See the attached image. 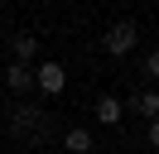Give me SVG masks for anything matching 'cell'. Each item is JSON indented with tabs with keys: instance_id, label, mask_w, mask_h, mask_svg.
Segmentation results:
<instances>
[{
	"instance_id": "6da1fadb",
	"label": "cell",
	"mask_w": 159,
	"mask_h": 154,
	"mask_svg": "<svg viewBox=\"0 0 159 154\" xmlns=\"http://www.w3.org/2000/svg\"><path fill=\"white\" fill-rule=\"evenodd\" d=\"M10 135L24 140V144H43V140H48V116H43V106L20 101V106L10 111Z\"/></svg>"
},
{
	"instance_id": "7a4b0ae2",
	"label": "cell",
	"mask_w": 159,
	"mask_h": 154,
	"mask_svg": "<svg viewBox=\"0 0 159 154\" xmlns=\"http://www.w3.org/2000/svg\"><path fill=\"white\" fill-rule=\"evenodd\" d=\"M101 43H106L111 58H130V48L140 43V34H135V24H130V19H120V24L106 29V38H101Z\"/></svg>"
},
{
	"instance_id": "3957f363",
	"label": "cell",
	"mask_w": 159,
	"mask_h": 154,
	"mask_svg": "<svg viewBox=\"0 0 159 154\" xmlns=\"http://www.w3.org/2000/svg\"><path fill=\"white\" fill-rule=\"evenodd\" d=\"M34 87H39L43 96H63V87H68L63 63H39V67H34Z\"/></svg>"
},
{
	"instance_id": "277c9868",
	"label": "cell",
	"mask_w": 159,
	"mask_h": 154,
	"mask_svg": "<svg viewBox=\"0 0 159 154\" xmlns=\"http://www.w3.org/2000/svg\"><path fill=\"white\" fill-rule=\"evenodd\" d=\"M5 82H10V92H15V96H24V92H34V67L15 58V63H10V72H5Z\"/></svg>"
},
{
	"instance_id": "5b68a950",
	"label": "cell",
	"mask_w": 159,
	"mask_h": 154,
	"mask_svg": "<svg viewBox=\"0 0 159 154\" xmlns=\"http://www.w3.org/2000/svg\"><path fill=\"white\" fill-rule=\"evenodd\" d=\"M125 120V101L120 96H97V125H120Z\"/></svg>"
},
{
	"instance_id": "8992f818",
	"label": "cell",
	"mask_w": 159,
	"mask_h": 154,
	"mask_svg": "<svg viewBox=\"0 0 159 154\" xmlns=\"http://www.w3.org/2000/svg\"><path fill=\"white\" fill-rule=\"evenodd\" d=\"M63 149L68 154H92V130L87 125H72V130L63 135Z\"/></svg>"
},
{
	"instance_id": "52a82bcc",
	"label": "cell",
	"mask_w": 159,
	"mask_h": 154,
	"mask_svg": "<svg viewBox=\"0 0 159 154\" xmlns=\"http://www.w3.org/2000/svg\"><path fill=\"white\" fill-rule=\"evenodd\" d=\"M130 111H135V116H145V120H154V116H159V96H154V87H145V92L130 101Z\"/></svg>"
},
{
	"instance_id": "ba28073f",
	"label": "cell",
	"mask_w": 159,
	"mask_h": 154,
	"mask_svg": "<svg viewBox=\"0 0 159 154\" xmlns=\"http://www.w3.org/2000/svg\"><path fill=\"white\" fill-rule=\"evenodd\" d=\"M15 58H20V63L39 58V38H34V34H15Z\"/></svg>"
},
{
	"instance_id": "9c48e42d",
	"label": "cell",
	"mask_w": 159,
	"mask_h": 154,
	"mask_svg": "<svg viewBox=\"0 0 159 154\" xmlns=\"http://www.w3.org/2000/svg\"><path fill=\"white\" fill-rule=\"evenodd\" d=\"M140 67H145V77H149V82L159 77V58H154V53H145V58H140Z\"/></svg>"
}]
</instances>
